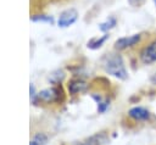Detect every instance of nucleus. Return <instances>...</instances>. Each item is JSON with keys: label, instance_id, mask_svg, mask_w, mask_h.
Wrapping results in <instances>:
<instances>
[{"label": "nucleus", "instance_id": "f257e3e1", "mask_svg": "<svg viewBox=\"0 0 156 145\" xmlns=\"http://www.w3.org/2000/svg\"><path fill=\"white\" fill-rule=\"evenodd\" d=\"M104 67L108 74H111L118 79H126L128 76L126 67H124V63H123V60L119 55L108 56L106 58V61L104 62Z\"/></svg>", "mask_w": 156, "mask_h": 145}, {"label": "nucleus", "instance_id": "f03ea898", "mask_svg": "<svg viewBox=\"0 0 156 145\" xmlns=\"http://www.w3.org/2000/svg\"><path fill=\"white\" fill-rule=\"evenodd\" d=\"M140 58L146 65H150V63H155L156 62V40H154L152 43H150L149 45H146L141 50Z\"/></svg>", "mask_w": 156, "mask_h": 145}, {"label": "nucleus", "instance_id": "7ed1b4c3", "mask_svg": "<svg viewBox=\"0 0 156 145\" xmlns=\"http://www.w3.org/2000/svg\"><path fill=\"white\" fill-rule=\"evenodd\" d=\"M77 17H78V13L76 10L73 9H69V10H66L65 12H62L60 15V18H58V26L62 27V28H66L71 24H73L76 21H77Z\"/></svg>", "mask_w": 156, "mask_h": 145}, {"label": "nucleus", "instance_id": "20e7f679", "mask_svg": "<svg viewBox=\"0 0 156 145\" xmlns=\"http://www.w3.org/2000/svg\"><path fill=\"white\" fill-rule=\"evenodd\" d=\"M139 40H140V34H134V35H130V37L119 38V39L116 41L115 46H116V49H118V50H123V49H127V48H129V46L135 45Z\"/></svg>", "mask_w": 156, "mask_h": 145}, {"label": "nucleus", "instance_id": "39448f33", "mask_svg": "<svg viewBox=\"0 0 156 145\" xmlns=\"http://www.w3.org/2000/svg\"><path fill=\"white\" fill-rule=\"evenodd\" d=\"M129 117L134 118L135 121H146L150 118V112L144 108V107H140V106H136V107H133L129 110L128 112Z\"/></svg>", "mask_w": 156, "mask_h": 145}, {"label": "nucleus", "instance_id": "423d86ee", "mask_svg": "<svg viewBox=\"0 0 156 145\" xmlns=\"http://www.w3.org/2000/svg\"><path fill=\"white\" fill-rule=\"evenodd\" d=\"M88 89V84L83 80H72L68 84V90L71 94H79Z\"/></svg>", "mask_w": 156, "mask_h": 145}, {"label": "nucleus", "instance_id": "0eeeda50", "mask_svg": "<svg viewBox=\"0 0 156 145\" xmlns=\"http://www.w3.org/2000/svg\"><path fill=\"white\" fill-rule=\"evenodd\" d=\"M38 96H39L41 100H44V101H54V100H56L57 96H58V90L55 89V88L45 89V90H41V91L38 94Z\"/></svg>", "mask_w": 156, "mask_h": 145}, {"label": "nucleus", "instance_id": "6e6552de", "mask_svg": "<svg viewBox=\"0 0 156 145\" xmlns=\"http://www.w3.org/2000/svg\"><path fill=\"white\" fill-rule=\"evenodd\" d=\"M46 143H48V136L44 133H38L32 139V141L29 143V145H46Z\"/></svg>", "mask_w": 156, "mask_h": 145}, {"label": "nucleus", "instance_id": "1a4fd4ad", "mask_svg": "<svg viewBox=\"0 0 156 145\" xmlns=\"http://www.w3.org/2000/svg\"><path fill=\"white\" fill-rule=\"evenodd\" d=\"M115 24H116V19L111 18V19H110V21H107L106 23H102V24L100 26V29H101L102 32H106V30H108V29L113 28V27H115Z\"/></svg>", "mask_w": 156, "mask_h": 145}, {"label": "nucleus", "instance_id": "9d476101", "mask_svg": "<svg viewBox=\"0 0 156 145\" xmlns=\"http://www.w3.org/2000/svg\"><path fill=\"white\" fill-rule=\"evenodd\" d=\"M105 40H106V37L101 38V39H100V40H98L95 44H94V43H89V46H90L91 49H96V48H100V46H101V44H102Z\"/></svg>", "mask_w": 156, "mask_h": 145}, {"label": "nucleus", "instance_id": "9b49d317", "mask_svg": "<svg viewBox=\"0 0 156 145\" xmlns=\"http://www.w3.org/2000/svg\"><path fill=\"white\" fill-rule=\"evenodd\" d=\"M98 104H99V111H100V112L105 111V110H106V107L108 106V102H107V101H104V102H101V100H100Z\"/></svg>", "mask_w": 156, "mask_h": 145}, {"label": "nucleus", "instance_id": "f8f14e48", "mask_svg": "<svg viewBox=\"0 0 156 145\" xmlns=\"http://www.w3.org/2000/svg\"><path fill=\"white\" fill-rule=\"evenodd\" d=\"M128 1H129V4L133 5V6H139L144 0H128Z\"/></svg>", "mask_w": 156, "mask_h": 145}, {"label": "nucleus", "instance_id": "ddd939ff", "mask_svg": "<svg viewBox=\"0 0 156 145\" xmlns=\"http://www.w3.org/2000/svg\"><path fill=\"white\" fill-rule=\"evenodd\" d=\"M34 87L33 85H30V96H32V99H34Z\"/></svg>", "mask_w": 156, "mask_h": 145}, {"label": "nucleus", "instance_id": "4468645a", "mask_svg": "<svg viewBox=\"0 0 156 145\" xmlns=\"http://www.w3.org/2000/svg\"><path fill=\"white\" fill-rule=\"evenodd\" d=\"M151 82H152V83H155V84H156V73H155V74H154V77H152V78H151Z\"/></svg>", "mask_w": 156, "mask_h": 145}, {"label": "nucleus", "instance_id": "2eb2a0df", "mask_svg": "<svg viewBox=\"0 0 156 145\" xmlns=\"http://www.w3.org/2000/svg\"><path fill=\"white\" fill-rule=\"evenodd\" d=\"M91 140H93V139H91ZM91 140H90V141H87V143H83L82 145H94V144L91 143Z\"/></svg>", "mask_w": 156, "mask_h": 145}, {"label": "nucleus", "instance_id": "dca6fc26", "mask_svg": "<svg viewBox=\"0 0 156 145\" xmlns=\"http://www.w3.org/2000/svg\"><path fill=\"white\" fill-rule=\"evenodd\" d=\"M154 2H155V6H156V0H154Z\"/></svg>", "mask_w": 156, "mask_h": 145}]
</instances>
